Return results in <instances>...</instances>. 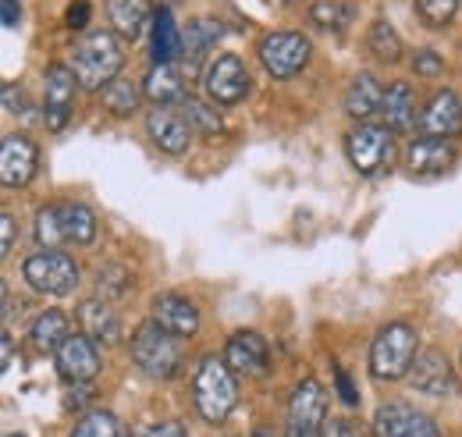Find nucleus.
Listing matches in <instances>:
<instances>
[{
	"label": "nucleus",
	"mask_w": 462,
	"mask_h": 437,
	"mask_svg": "<svg viewBox=\"0 0 462 437\" xmlns=\"http://www.w3.org/2000/svg\"><path fill=\"white\" fill-rule=\"evenodd\" d=\"M192 405L196 416L210 427H221L238 405V381L225 356H203L192 377Z\"/></svg>",
	"instance_id": "nucleus-1"
},
{
	"label": "nucleus",
	"mask_w": 462,
	"mask_h": 437,
	"mask_svg": "<svg viewBox=\"0 0 462 437\" xmlns=\"http://www.w3.org/2000/svg\"><path fill=\"white\" fill-rule=\"evenodd\" d=\"M97 214L86 203H51L36 214V242L40 249L60 246H93L97 242Z\"/></svg>",
	"instance_id": "nucleus-2"
},
{
	"label": "nucleus",
	"mask_w": 462,
	"mask_h": 437,
	"mask_svg": "<svg viewBox=\"0 0 462 437\" xmlns=\"http://www.w3.org/2000/svg\"><path fill=\"white\" fill-rule=\"evenodd\" d=\"M71 68H75V79L82 89H104L111 86L121 68H125V47H121V36L117 33H89L86 40H79L75 57H71Z\"/></svg>",
	"instance_id": "nucleus-3"
},
{
	"label": "nucleus",
	"mask_w": 462,
	"mask_h": 437,
	"mask_svg": "<svg viewBox=\"0 0 462 437\" xmlns=\"http://www.w3.org/2000/svg\"><path fill=\"white\" fill-rule=\"evenodd\" d=\"M416 356H420V334H416V328L405 324V321H395V324L377 330V338L370 345V374L377 381L388 384L402 381V377H409Z\"/></svg>",
	"instance_id": "nucleus-4"
},
{
	"label": "nucleus",
	"mask_w": 462,
	"mask_h": 437,
	"mask_svg": "<svg viewBox=\"0 0 462 437\" xmlns=\"http://www.w3.org/2000/svg\"><path fill=\"white\" fill-rule=\"evenodd\" d=\"M181 338H174L171 330H164L157 321H143L132 334V359L139 370H146L157 381H171L181 367Z\"/></svg>",
	"instance_id": "nucleus-5"
},
{
	"label": "nucleus",
	"mask_w": 462,
	"mask_h": 437,
	"mask_svg": "<svg viewBox=\"0 0 462 437\" xmlns=\"http://www.w3.org/2000/svg\"><path fill=\"white\" fill-rule=\"evenodd\" d=\"M22 274H25V281H29L40 295H58V299L71 295V292L79 288V281H82L79 264H75L68 253H60V249H40V253L25 256Z\"/></svg>",
	"instance_id": "nucleus-6"
},
{
	"label": "nucleus",
	"mask_w": 462,
	"mask_h": 437,
	"mask_svg": "<svg viewBox=\"0 0 462 437\" xmlns=\"http://www.w3.org/2000/svg\"><path fill=\"white\" fill-rule=\"evenodd\" d=\"M392 153H395V132H388L384 125L363 121L346 135L348 164L356 167L359 174H366V178L381 174L384 167L392 164Z\"/></svg>",
	"instance_id": "nucleus-7"
},
{
	"label": "nucleus",
	"mask_w": 462,
	"mask_h": 437,
	"mask_svg": "<svg viewBox=\"0 0 462 437\" xmlns=\"http://www.w3.org/2000/svg\"><path fill=\"white\" fill-rule=\"evenodd\" d=\"M310 54H313V43L302 33H291V29L267 33L256 47V57H260V64L271 79H295L310 64Z\"/></svg>",
	"instance_id": "nucleus-8"
},
{
	"label": "nucleus",
	"mask_w": 462,
	"mask_h": 437,
	"mask_svg": "<svg viewBox=\"0 0 462 437\" xmlns=\"http://www.w3.org/2000/svg\"><path fill=\"white\" fill-rule=\"evenodd\" d=\"M203 89H207L210 104H217V107H235V104H242L245 93H249V71H245L242 57L238 54L214 57V60L207 64V71H203Z\"/></svg>",
	"instance_id": "nucleus-9"
},
{
	"label": "nucleus",
	"mask_w": 462,
	"mask_h": 437,
	"mask_svg": "<svg viewBox=\"0 0 462 437\" xmlns=\"http://www.w3.org/2000/svg\"><path fill=\"white\" fill-rule=\"evenodd\" d=\"M75 68L71 64H60L54 60L43 75V125L51 132H64V125L71 121V110H75Z\"/></svg>",
	"instance_id": "nucleus-10"
},
{
	"label": "nucleus",
	"mask_w": 462,
	"mask_h": 437,
	"mask_svg": "<svg viewBox=\"0 0 462 437\" xmlns=\"http://www.w3.org/2000/svg\"><path fill=\"white\" fill-rule=\"evenodd\" d=\"M54 363H58V374L68 384H93L100 377V367H104L100 345L82 330H75L54 352Z\"/></svg>",
	"instance_id": "nucleus-11"
},
{
	"label": "nucleus",
	"mask_w": 462,
	"mask_h": 437,
	"mask_svg": "<svg viewBox=\"0 0 462 437\" xmlns=\"http://www.w3.org/2000/svg\"><path fill=\"white\" fill-rule=\"evenodd\" d=\"M146 135L150 143L168 153V157H185L192 146V125L178 107H153L146 114Z\"/></svg>",
	"instance_id": "nucleus-12"
},
{
	"label": "nucleus",
	"mask_w": 462,
	"mask_h": 437,
	"mask_svg": "<svg viewBox=\"0 0 462 437\" xmlns=\"http://www.w3.org/2000/svg\"><path fill=\"white\" fill-rule=\"evenodd\" d=\"M374 437H445L441 427L402 402H384L374 416Z\"/></svg>",
	"instance_id": "nucleus-13"
},
{
	"label": "nucleus",
	"mask_w": 462,
	"mask_h": 437,
	"mask_svg": "<svg viewBox=\"0 0 462 437\" xmlns=\"http://www.w3.org/2000/svg\"><path fill=\"white\" fill-rule=\"evenodd\" d=\"M150 321H157L164 330H171L174 338H196L203 328V317H199V306L178 292H161L153 295L150 302Z\"/></svg>",
	"instance_id": "nucleus-14"
},
{
	"label": "nucleus",
	"mask_w": 462,
	"mask_h": 437,
	"mask_svg": "<svg viewBox=\"0 0 462 437\" xmlns=\"http://www.w3.org/2000/svg\"><path fill=\"white\" fill-rule=\"evenodd\" d=\"M328 391L324 384L306 377L295 384L289 398V431H324L328 423Z\"/></svg>",
	"instance_id": "nucleus-15"
},
{
	"label": "nucleus",
	"mask_w": 462,
	"mask_h": 437,
	"mask_svg": "<svg viewBox=\"0 0 462 437\" xmlns=\"http://www.w3.org/2000/svg\"><path fill=\"white\" fill-rule=\"evenodd\" d=\"M456 164V146L452 139H438V135H420L405 146V171L412 178H438Z\"/></svg>",
	"instance_id": "nucleus-16"
},
{
	"label": "nucleus",
	"mask_w": 462,
	"mask_h": 437,
	"mask_svg": "<svg viewBox=\"0 0 462 437\" xmlns=\"http://www.w3.org/2000/svg\"><path fill=\"white\" fill-rule=\"evenodd\" d=\"M225 363L235 370V377H263L271 367V349H267L263 334L235 330L225 345Z\"/></svg>",
	"instance_id": "nucleus-17"
},
{
	"label": "nucleus",
	"mask_w": 462,
	"mask_h": 437,
	"mask_svg": "<svg viewBox=\"0 0 462 437\" xmlns=\"http://www.w3.org/2000/svg\"><path fill=\"white\" fill-rule=\"evenodd\" d=\"M40 167V150L29 135H7L0 146V181L4 189H25Z\"/></svg>",
	"instance_id": "nucleus-18"
},
{
	"label": "nucleus",
	"mask_w": 462,
	"mask_h": 437,
	"mask_svg": "<svg viewBox=\"0 0 462 437\" xmlns=\"http://www.w3.org/2000/svg\"><path fill=\"white\" fill-rule=\"evenodd\" d=\"M221 36H225V25H221L217 18H192V22H189V29L181 33V57H185L181 75L196 79V75H199V68L207 64L210 51L221 43Z\"/></svg>",
	"instance_id": "nucleus-19"
},
{
	"label": "nucleus",
	"mask_w": 462,
	"mask_h": 437,
	"mask_svg": "<svg viewBox=\"0 0 462 437\" xmlns=\"http://www.w3.org/2000/svg\"><path fill=\"white\" fill-rule=\"evenodd\" d=\"M409 384H412L416 391H423V395L441 398V395H452V391H456V370H452V363H448L445 352L423 349V352L416 356L412 370H409Z\"/></svg>",
	"instance_id": "nucleus-20"
},
{
	"label": "nucleus",
	"mask_w": 462,
	"mask_h": 437,
	"mask_svg": "<svg viewBox=\"0 0 462 437\" xmlns=\"http://www.w3.org/2000/svg\"><path fill=\"white\" fill-rule=\"evenodd\" d=\"M423 135H438V139H452L462 132V100L456 89H438L420 117Z\"/></svg>",
	"instance_id": "nucleus-21"
},
{
	"label": "nucleus",
	"mask_w": 462,
	"mask_h": 437,
	"mask_svg": "<svg viewBox=\"0 0 462 437\" xmlns=\"http://www.w3.org/2000/svg\"><path fill=\"white\" fill-rule=\"evenodd\" d=\"M153 14H157L153 0H107L111 29H115L121 40H128V43H135V40L146 36Z\"/></svg>",
	"instance_id": "nucleus-22"
},
{
	"label": "nucleus",
	"mask_w": 462,
	"mask_h": 437,
	"mask_svg": "<svg viewBox=\"0 0 462 437\" xmlns=\"http://www.w3.org/2000/svg\"><path fill=\"white\" fill-rule=\"evenodd\" d=\"M79 324H82V334H89L100 349H111L121 341V317L111 310L107 299H86L79 302Z\"/></svg>",
	"instance_id": "nucleus-23"
},
{
	"label": "nucleus",
	"mask_w": 462,
	"mask_h": 437,
	"mask_svg": "<svg viewBox=\"0 0 462 437\" xmlns=\"http://www.w3.org/2000/svg\"><path fill=\"white\" fill-rule=\"evenodd\" d=\"M381 107H384V86L377 82V75H370V71L352 75V82H348V89H346L348 117L363 125V121H370Z\"/></svg>",
	"instance_id": "nucleus-24"
},
{
	"label": "nucleus",
	"mask_w": 462,
	"mask_h": 437,
	"mask_svg": "<svg viewBox=\"0 0 462 437\" xmlns=\"http://www.w3.org/2000/svg\"><path fill=\"white\" fill-rule=\"evenodd\" d=\"M143 93L153 100V107H181V100L189 97L185 75L174 64H153L146 82H143Z\"/></svg>",
	"instance_id": "nucleus-25"
},
{
	"label": "nucleus",
	"mask_w": 462,
	"mask_h": 437,
	"mask_svg": "<svg viewBox=\"0 0 462 437\" xmlns=\"http://www.w3.org/2000/svg\"><path fill=\"white\" fill-rule=\"evenodd\" d=\"M384 128L388 132H412L416 128V93H412V86L409 82H392L388 89H384Z\"/></svg>",
	"instance_id": "nucleus-26"
},
{
	"label": "nucleus",
	"mask_w": 462,
	"mask_h": 437,
	"mask_svg": "<svg viewBox=\"0 0 462 437\" xmlns=\"http://www.w3.org/2000/svg\"><path fill=\"white\" fill-rule=\"evenodd\" d=\"M150 57L153 64H174L181 57V33L174 25L171 7H157L153 29H150Z\"/></svg>",
	"instance_id": "nucleus-27"
},
{
	"label": "nucleus",
	"mask_w": 462,
	"mask_h": 437,
	"mask_svg": "<svg viewBox=\"0 0 462 437\" xmlns=\"http://www.w3.org/2000/svg\"><path fill=\"white\" fill-rule=\"evenodd\" d=\"M68 338H71V324H68L64 310H43L36 317V324L29 328V341L36 352H58Z\"/></svg>",
	"instance_id": "nucleus-28"
},
{
	"label": "nucleus",
	"mask_w": 462,
	"mask_h": 437,
	"mask_svg": "<svg viewBox=\"0 0 462 437\" xmlns=\"http://www.w3.org/2000/svg\"><path fill=\"white\" fill-rule=\"evenodd\" d=\"M366 51L377 57L381 64H395L402 57V40H399V29L388 22V18H377L370 29H366Z\"/></svg>",
	"instance_id": "nucleus-29"
},
{
	"label": "nucleus",
	"mask_w": 462,
	"mask_h": 437,
	"mask_svg": "<svg viewBox=\"0 0 462 437\" xmlns=\"http://www.w3.org/2000/svg\"><path fill=\"white\" fill-rule=\"evenodd\" d=\"M104 97H100V104L107 114H115V117H132L135 107H139V82H132V79H125V75H117L111 86H104L100 89Z\"/></svg>",
	"instance_id": "nucleus-30"
},
{
	"label": "nucleus",
	"mask_w": 462,
	"mask_h": 437,
	"mask_svg": "<svg viewBox=\"0 0 462 437\" xmlns=\"http://www.w3.org/2000/svg\"><path fill=\"white\" fill-rule=\"evenodd\" d=\"M178 110L185 114V121L192 125V132H196V128L207 132V135H221V132H225V121H221V114H217V104H207V100H199V97L189 93Z\"/></svg>",
	"instance_id": "nucleus-31"
},
{
	"label": "nucleus",
	"mask_w": 462,
	"mask_h": 437,
	"mask_svg": "<svg viewBox=\"0 0 462 437\" xmlns=\"http://www.w3.org/2000/svg\"><path fill=\"white\" fill-rule=\"evenodd\" d=\"M68 437H128V431H125V423L117 420L115 413H107V409H93V413H86V416L71 427V434Z\"/></svg>",
	"instance_id": "nucleus-32"
},
{
	"label": "nucleus",
	"mask_w": 462,
	"mask_h": 437,
	"mask_svg": "<svg viewBox=\"0 0 462 437\" xmlns=\"http://www.w3.org/2000/svg\"><path fill=\"white\" fill-rule=\"evenodd\" d=\"M416 7V18L427 25V29H445L456 11H459V0H412Z\"/></svg>",
	"instance_id": "nucleus-33"
},
{
	"label": "nucleus",
	"mask_w": 462,
	"mask_h": 437,
	"mask_svg": "<svg viewBox=\"0 0 462 437\" xmlns=\"http://www.w3.org/2000/svg\"><path fill=\"white\" fill-rule=\"evenodd\" d=\"M125 292H128V271H125L121 264H104V267L97 271V299L115 302Z\"/></svg>",
	"instance_id": "nucleus-34"
},
{
	"label": "nucleus",
	"mask_w": 462,
	"mask_h": 437,
	"mask_svg": "<svg viewBox=\"0 0 462 437\" xmlns=\"http://www.w3.org/2000/svg\"><path fill=\"white\" fill-rule=\"evenodd\" d=\"M310 18H313V25H320V29L342 33L348 25V18H352V11H348L346 4H338V0H320V4H313Z\"/></svg>",
	"instance_id": "nucleus-35"
},
{
	"label": "nucleus",
	"mask_w": 462,
	"mask_h": 437,
	"mask_svg": "<svg viewBox=\"0 0 462 437\" xmlns=\"http://www.w3.org/2000/svg\"><path fill=\"white\" fill-rule=\"evenodd\" d=\"M412 71H416L420 79H434V75L445 71V57L434 54V51H416V54H412Z\"/></svg>",
	"instance_id": "nucleus-36"
},
{
	"label": "nucleus",
	"mask_w": 462,
	"mask_h": 437,
	"mask_svg": "<svg viewBox=\"0 0 462 437\" xmlns=\"http://www.w3.org/2000/svg\"><path fill=\"white\" fill-rule=\"evenodd\" d=\"M324 437H363L359 434V423L348 420V416H331L324 423Z\"/></svg>",
	"instance_id": "nucleus-37"
},
{
	"label": "nucleus",
	"mask_w": 462,
	"mask_h": 437,
	"mask_svg": "<svg viewBox=\"0 0 462 437\" xmlns=\"http://www.w3.org/2000/svg\"><path fill=\"white\" fill-rule=\"evenodd\" d=\"M14 238H18V224H14V214H11V210H4V214H0V253H4V256L14 249Z\"/></svg>",
	"instance_id": "nucleus-38"
},
{
	"label": "nucleus",
	"mask_w": 462,
	"mask_h": 437,
	"mask_svg": "<svg viewBox=\"0 0 462 437\" xmlns=\"http://www.w3.org/2000/svg\"><path fill=\"white\" fill-rule=\"evenodd\" d=\"M89 0H71L68 4V14H64V22H68V29H86V22H89Z\"/></svg>",
	"instance_id": "nucleus-39"
},
{
	"label": "nucleus",
	"mask_w": 462,
	"mask_h": 437,
	"mask_svg": "<svg viewBox=\"0 0 462 437\" xmlns=\"http://www.w3.org/2000/svg\"><path fill=\"white\" fill-rule=\"evenodd\" d=\"M335 387H338V395H342V402H346L348 409L359 405V391L352 387V377H348L342 367H335Z\"/></svg>",
	"instance_id": "nucleus-40"
},
{
	"label": "nucleus",
	"mask_w": 462,
	"mask_h": 437,
	"mask_svg": "<svg viewBox=\"0 0 462 437\" xmlns=\"http://www.w3.org/2000/svg\"><path fill=\"white\" fill-rule=\"evenodd\" d=\"M146 437H189V431L178 423V420H164V423H157V427H150Z\"/></svg>",
	"instance_id": "nucleus-41"
},
{
	"label": "nucleus",
	"mask_w": 462,
	"mask_h": 437,
	"mask_svg": "<svg viewBox=\"0 0 462 437\" xmlns=\"http://www.w3.org/2000/svg\"><path fill=\"white\" fill-rule=\"evenodd\" d=\"M22 22V4L18 0H4V29H14Z\"/></svg>",
	"instance_id": "nucleus-42"
},
{
	"label": "nucleus",
	"mask_w": 462,
	"mask_h": 437,
	"mask_svg": "<svg viewBox=\"0 0 462 437\" xmlns=\"http://www.w3.org/2000/svg\"><path fill=\"white\" fill-rule=\"evenodd\" d=\"M11 352H14V345H11V334L4 330V356H0V363H4V370H7V363H11Z\"/></svg>",
	"instance_id": "nucleus-43"
},
{
	"label": "nucleus",
	"mask_w": 462,
	"mask_h": 437,
	"mask_svg": "<svg viewBox=\"0 0 462 437\" xmlns=\"http://www.w3.org/2000/svg\"><path fill=\"white\" fill-rule=\"evenodd\" d=\"M285 437H324V431H289Z\"/></svg>",
	"instance_id": "nucleus-44"
},
{
	"label": "nucleus",
	"mask_w": 462,
	"mask_h": 437,
	"mask_svg": "<svg viewBox=\"0 0 462 437\" xmlns=\"http://www.w3.org/2000/svg\"><path fill=\"white\" fill-rule=\"evenodd\" d=\"M4 437H25V434H4Z\"/></svg>",
	"instance_id": "nucleus-45"
},
{
	"label": "nucleus",
	"mask_w": 462,
	"mask_h": 437,
	"mask_svg": "<svg viewBox=\"0 0 462 437\" xmlns=\"http://www.w3.org/2000/svg\"><path fill=\"white\" fill-rule=\"evenodd\" d=\"M253 437H267V434H253Z\"/></svg>",
	"instance_id": "nucleus-46"
},
{
	"label": "nucleus",
	"mask_w": 462,
	"mask_h": 437,
	"mask_svg": "<svg viewBox=\"0 0 462 437\" xmlns=\"http://www.w3.org/2000/svg\"><path fill=\"white\" fill-rule=\"evenodd\" d=\"M289 4H299V0H289Z\"/></svg>",
	"instance_id": "nucleus-47"
}]
</instances>
